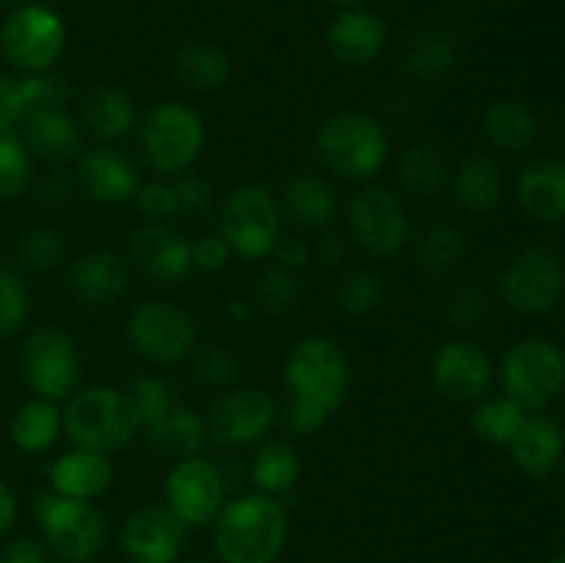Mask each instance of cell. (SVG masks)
I'll return each mask as SVG.
<instances>
[{"mask_svg":"<svg viewBox=\"0 0 565 563\" xmlns=\"http://www.w3.org/2000/svg\"><path fill=\"white\" fill-rule=\"evenodd\" d=\"M28 287L22 276L11 268H0V340L17 334L28 318Z\"/></svg>","mask_w":565,"mask_h":563,"instance_id":"44","label":"cell"},{"mask_svg":"<svg viewBox=\"0 0 565 563\" xmlns=\"http://www.w3.org/2000/svg\"><path fill=\"white\" fill-rule=\"evenodd\" d=\"M17 94H20L22 114L31 108H64L72 97V88L64 77L36 72L17 81Z\"/></svg>","mask_w":565,"mask_h":563,"instance_id":"43","label":"cell"},{"mask_svg":"<svg viewBox=\"0 0 565 563\" xmlns=\"http://www.w3.org/2000/svg\"><path fill=\"white\" fill-rule=\"evenodd\" d=\"M436 392L452 403H480L494 381V364L475 340H450L430 359Z\"/></svg>","mask_w":565,"mask_h":563,"instance_id":"16","label":"cell"},{"mask_svg":"<svg viewBox=\"0 0 565 563\" xmlns=\"http://www.w3.org/2000/svg\"><path fill=\"white\" fill-rule=\"evenodd\" d=\"M64 47L66 25L47 6H20L0 25V50L6 61L25 75L47 72L64 55Z\"/></svg>","mask_w":565,"mask_h":563,"instance_id":"9","label":"cell"},{"mask_svg":"<svg viewBox=\"0 0 565 563\" xmlns=\"http://www.w3.org/2000/svg\"><path fill=\"white\" fill-rule=\"evenodd\" d=\"M136 208L147 215L149 221H166L174 219L180 213V199H177L174 185L169 182H149V185H138L136 191Z\"/></svg>","mask_w":565,"mask_h":563,"instance_id":"47","label":"cell"},{"mask_svg":"<svg viewBox=\"0 0 565 563\" xmlns=\"http://www.w3.org/2000/svg\"><path fill=\"white\" fill-rule=\"evenodd\" d=\"M218 226L232 254L246 259L268 257L281 237L279 202L268 188L257 182L237 185L221 204Z\"/></svg>","mask_w":565,"mask_h":563,"instance_id":"6","label":"cell"},{"mask_svg":"<svg viewBox=\"0 0 565 563\" xmlns=\"http://www.w3.org/2000/svg\"><path fill=\"white\" fill-rule=\"evenodd\" d=\"M207 436L218 445L246 447L270 434L276 425V403L259 386H235L210 406Z\"/></svg>","mask_w":565,"mask_h":563,"instance_id":"14","label":"cell"},{"mask_svg":"<svg viewBox=\"0 0 565 563\" xmlns=\"http://www.w3.org/2000/svg\"><path fill=\"white\" fill-rule=\"evenodd\" d=\"M461 59V44L450 31L441 28H430V31L417 33L408 42L406 55H403V66L414 81H439V77L450 75Z\"/></svg>","mask_w":565,"mask_h":563,"instance_id":"29","label":"cell"},{"mask_svg":"<svg viewBox=\"0 0 565 563\" xmlns=\"http://www.w3.org/2000/svg\"><path fill=\"white\" fill-rule=\"evenodd\" d=\"M61 425H64V414L58 412V406L44 397H33L22 403L11 417V442L22 453H44L55 445Z\"/></svg>","mask_w":565,"mask_h":563,"instance_id":"33","label":"cell"},{"mask_svg":"<svg viewBox=\"0 0 565 563\" xmlns=\"http://www.w3.org/2000/svg\"><path fill=\"white\" fill-rule=\"evenodd\" d=\"M232 259L230 243L221 235H204L193 243V268H202L207 274L226 268Z\"/></svg>","mask_w":565,"mask_h":563,"instance_id":"49","label":"cell"},{"mask_svg":"<svg viewBox=\"0 0 565 563\" xmlns=\"http://www.w3.org/2000/svg\"><path fill=\"white\" fill-rule=\"evenodd\" d=\"M132 351L152 364H177L196 351L199 331L191 315L171 301H143L127 320Z\"/></svg>","mask_w":565,"mask_h":563,"instance_id":"12","label":"cell"},{"mask_svg":"<svg viewBox=\"0 0 565 563\" xmlns=\"http://www.w3.org/2000/svg\"><path fill=\"white\" fill-rule=\"evenodd\" d=\"M17 513H20L17 495L11 491L9 484H3V480H0V535H6L11 528H14Z\"/></svg>","mask_w":565,"mask_h":563,"instance_id":"54","label":"cell"},{"mask_svg":"<svg viewBox=\"0 0 565 563\" xmlns=\"http://www.w3.org/2000/svg\"><path fill=\"white\" fill-rule=\"evenodd\" d=\"M348 257V243L345 237L337 235V232H326L318 243V259L326 268H337L342 265V259Z\"/></svg>","mask_w":565,"mask_h":563,"instance_id":"53","label":"cell"},{"mask_svg":"<svg viewBox=\"0 0 565 563\" xmlns=\"http://www.w3.org/2000/svg\"><path fill=\"white\" fill-rule=\"evenodd\" d=\"M497 287H500L502 301L513 312L539 318L561 304L565 293V268L555 252L544 246H530L502 268Z\"/></svg>","mask_w":565,"mask_h":563,"instance_id":"10","label":"cell"},{"mask_svg":"<svg viewBox=\"0 0 565 563\" xmlns=\"http://www.w3.org/2000/svg\"><path fill=\"white\" fill-rule=\"evenodd\" d=\"M285 210L292 221L307 230H323L337 219V193L323 177L318 174H296L285 185Z\"/></svg>","mask_w":565,"mask_h":563,"instance_id":"30","label":"cell"},{"mask_svg":"<svg viewBox=\"0 0 565 563\" xmlns=\"http://www.w3.org/2000/svg\"><path fill=\"white\" fill-rule=\"evenodd\" d=\"M110 480H114V467L108 456L83 447L64 453L50 467V489L72 500H94L108 489Z\"/></svg>","mask_w":565,"mask_h":563,"instance_id":"25","label":"cell"},{"mask_svg":"<svg viewBox=\"0 0 565 563\" xmlns=\"http://www.w3.org/2000/svg\"><path fill=\"white\" fill-rule=\"evenodd\" d=\"M130 254L138 268L160 285H177L193 274V243L160 221L132 232Z\"/></svg>","mask_w":565,"mask_h":563,"instance_id":"18","label":"cell"},{"mask_svg":"<svg viewBox=\"0 0 565 563\" xmlns=\"http://www.w3.org/2000/svg\"><path fill=\"white\" fill-rule=\"evenodd\" d=\"M397 180L412 196L430 199L445 188L447 166L439 149L428 141H414L397 160Z\"/></svg>","mask_w":565,"mask_h":563,"instance_id":"36","label":"cell"},{"mask_svg":"<svg viewBox=\"0 0 565 563\" xmlns=\"http://www.w3.org/2000/svg\"><path fill=\"white\" fill-rule=\"evenodd\" d=\"M224 475L207 458H180L166 478V506L188 524L204 528L224 508Z\"/></svg>","mask_w":565,"mask_h":563,"instance_id":"15","label":"cell"},{"mask_svg":"<svg viewBox=\"0 0 565 563\" xmlns=\"http://www.w3.org/2000/svg\"><path fill=\"white\" fill-rule=\"evenodd\" d=\"M486 138L502 152H524L539 138V116L522 99H497L483 116Z\"/></svg>","mask_w":565,"mask_h":563,"instance_id":"27","label":"cell"},{"mask_svg":"<svg viewBox=\"0 0 565 563\" xmlns=\"http://www.w3.org/2000/svg\"><path fill=\"white\" fill-rule=\"evenodd\" d=\"M287 511L276 497H235L215 517V552L224 563H276L287 544Z\"/></svg>","mask_w":565,"mask_h":563,"instance_id":"2","label":"cell"},{"mask_svg":"<svg viewBox=\"0 0 565 563\" xmlns=\"http://www.w3.org/2000/svg\"><path fill=\"white\" fill-rule=\"evenodd\" d=\"M463 257V235L456 224L441 221L428 226L417 241V270L430 282H441L456 274Z\"/></svg>","mask_w":565,"mask_h":563,"instance_id":"34","label":"cell"},{"mask_svg":"<svg viewBox=\"0 0 565 563\" xmlns=\"http://www.w3.org/2000/svg\"><path fill=\"white\" fill-rule=\"evenodd\" d=\"M174 66L180 81L193 92H218L230 83L232 77V61L215 44L204 42V39H191L182 44L174 55Z\"/></svg>","mask_w":565,"mask_h":563,"instance_id":"28","label":"cell"},{"mask_svg":"<svg viewBox=\"0 0 565 563\" xmlns=\"http://www.w3.org/2000/svg\"><path fill=\"white\" fill-rule=\"evenodd\" d=\"M331 3H340V6H356V3H362V0H331Z\"/></svg>","mask_w":565,"mask_h":563,"instance_id":"58","label":"cell"},{"mask_svg":"<svg viewBox=\"0 0 565 563\" xmlns=\"http://www.w3.org/2000/svg\"><path fill=\"white\" fill-rule=\"evenodd\" d=\"M550 563H565V552H557V555H552Z\"/></svg>","mask_w":565,"mask_h":563,"instance_id":"57","label":"cell"},{"mask_svg":"<svg viewBox=\"0 0 565 563\" xmlns=\"http://www.w3.org/2000/svg\"><path fill=\"white\" fill-rule=\"evenodd\" d=\"M248 475L259 495H287L301 478V458L287 442H265L254 453Z\"/></svg>","mask_w":565,"mask_h":563,"instance_id":"35","label":"cell"},{"mask_svg":"<svg viewBox=\"0 0 565 563\" xmlns=\"http://www.w3.org/2000/svg\"><path fill=\"white\" fill-rule=\"evenodd\" d=\"M64 235L53 226H31L20 237V259L33 270H53L64 259Z\"/></svg>","mask_w":565,"mask_h":563,"instance_id":"42","label":"cell"},{"mask_svg":"<svg viewBox=\"0 0 565 563\" xmlns=\"http://www.w3.org/2000/svg\"><path fill=\"white\" fill-rule=\"evenodd\" d=\"M561 491H563V500H565V458L561 464Z\"/></svg>","mask_w":565,"mask_h":563,"instance_id":"56","label":"cell"},{"mask_svg":"<svg viewBox=\"0 0 565 563\" xmlns=\"http://www.w3.org/2000/svg\"><path fill=\"white\" fill-rule=\"evenodd\" d=\"M513 464L530 478H550L557 472L565 458L563 428L550 417L530 414L513 442L508 445Z\"/></svg>","mask_w":565,"mask_h":563,"instance_id":"23","label":"cell"},{"mask_svg":"<svg viewBox=\"0 0 565 563\" xmlns=\"http://www.w3.org/2000/svg\"><path fill=\"white\" fill-rule=\"evenodd\" d=\"M147 439L154 450L166 453V456L191 458L202 453V447L207 445L210 436L207 423H204L202 414L180 401L169 414H166L163 423H160L152 434H147Z\"/></svg>","mask_w":565,"mask_h":563,"instance_id":"32","label":"cell"},{"mask_svg":"<svg viewBox=\"0 0 565 563\" xmlns=\"http://www.w3.org/2000/svg\"><path fill=\"white\" fill-rule=\"evenodd\" d=\"M3 3H17V0H3Z\"/></svg>","mask_w":565,"mask_h":563,"instance_id":"59","label":"cell"},{"mask_svg":"<svg viewBox=\"0 0 565 563\" xmlns=\"http://www.w3.org/2000/svg\"><path fill=\"white\" fill-rule=\"evenodd\" d=\"M22 144L31 155L70 160L83 152V132L64 108H31L22 114Z\"/></svg>","mask_w":565,"mask_h":563,"instance_id":"20","label":"cell"},{"mask_svg":"<svg viewBox=\"0 0 565 563\" xmlns=\"http://www.w3.org/2000/svg\"><path fill=\"white\" fill-rule=\"evenodd\" d=\"M348 226L353 241L373 259H390L406 248L412 224L406 208L390 188L370 185L353 193L348 204Z\"/></svg>","mask_w":565,"mask_h":563,"instance_id":"13","label":"cell"},{"mask_svg":"<svg viewBox=\"0 0 565 563\" xmlns=\"http://www.w3.org/2000/svg\"><path fill=\"white\" fill-rule=\"evenodd\" d=\"M527 417V408L519 401H513L511 395L483 397L472 412V431L486 445L508 447Z\"/></svg>","mask_w":565,"mask_h":563,"instance_id":"37","label":"cell"},{"mask_svg":"<svg viewBox=\"0 0 565 563\" xmlns=\"http://www.w3.org/2000/svg\"><path fill=\"white\" fill-rule=\"evenodd\" d=\"M340 309L351 318H364L373 315L384 301V279L373 268H356L342 279L340 293H337Z\"/></svg>","mask_w":565,"mask_h":563,"instance_id":"39","label":"cell"},{"mask_svg":"<svg viewBox=\"0 0 565 563\" xmlns=\"http://www.w3.org/2000/svg\"><path fill=\"white\" fill-rule=\"evenodd\" d=\"M22 375L44 401H64L83 381V362L75 340L58 326H39L22 346Z\"/></svg>","mask_w":565,"mask_h":563,"instance_id":"11","label":"cell"},{"mask_svg":"<svg viewBox=\"0 0 565 563\" xmlns=\"http://www.w3.org/2000/svg\"><path fill=\"white\" fill-rule=\"evenodd\" d=\"M274 254L279 257L281 268L292 270V274L309 263V246L301 241V237H279Z\"/></svg>","mask_w":565,"mask_h":563,"instance_id":"52","label":"cell"},{"mask_svg":"<svg viewBox=\"0 0 565 563\" xmlns=\"http://www.w3.org/2000/svg\"><path fill=\"white\" fill-rule=\"evenodd\" d=\"M486 315H489V293L478 282L461 285L447 301V320L452 326H461V329L478 326Z\"/></svg>","mask_w":565,"mask_h":563,"instance_id":"46","label":"cell"},{"mask_svg":"<svg viewBox=\"0 0 565 563\" xmlns=\"http://www.w3.org/2000/svg\"><path fill=\"white\" fill-rule=\"evenodd\" d=\"M22 119L20 94H17V81L0 72V136L14 130L17 121Z\"/></svg>","mask_w":565,"mask_h":563,"instance_id":"50","label":"cell"},{"mask_svg":"<svg viewBox=\"0 0 565 563\" xmlns=\"http://www.w3.org/2000/svg\"><path fill=\"white\" fill-rule=\"evenodd\" d=\"M64 431L75 447L108 456L136 439L141 419L130 392L119 386H88L66 403Z\"/></svg>","mask_w":565,"mask_h":563,"instance_id":"3","label":"cell"},{"mask_svg":"<svg viewBox=\"0 0 565 563\" xmlns=\"http://www.w3.org/2000/svg\"><path fill=\"white\" fill-rule=\"evenodd\" d=\"M143 160L160 177H177L193 166L204 147V121L191 105L166 99L149 108L138 127Z\"/></svg>","mask_w":565,"mask_h":563,"instance_id":"5","label":"cell"},{"mask_svg":"<svg viewBox=\"0 0 565 563\" xmlns=\"http://www.w3.org/2000/svg\"><path fill=\"white\" fill-rule=\"evenodd\" d=\"M315 149L326 169L345 180H370L390 160V136L375 116L340 110L318 127Z\"/></svg>","mask_w":565,"mask_h":563,"instance_id":"4","label":"cell"},{"mask_svg":"<svg viewBox=\"0 0 565 563\" xmlns=\"http://www.w3.org/2000/svg\"><path fill=\"white\" fill-rule=\"evenodd\" d=\"M0 563H50L47 550L33 539H17L0 555Z\"/></svg>","mask_w":565,"mask_h":563,"instance_id":"51","label":"cell"},{"mask_svg":"<svg viewBox=\"0 0 565 563\" xmlns=\"http://www.w3.org/2000/svg\"><path fill=\"white\" fill-rule=\"evenodd\" d=\"M185 535L188 524L166 502H149L121 528V550L132 563H177Z\"/></svg>","mask_w":565,"mask_h":563,"instance_id":"17","label":"cell"},{"mask_svg":"<svg viewBox=\"0 0 565 563\" xmlns=\"http://www.w3.org/2000/svg\"><path fill=\"white\" fill-rule=\"evenodd\" d=\"M285 423L292 434H318L351 390V362L340 342L309 334L290 348L285 362Z\"/></svg>","mask_w":565,"mask_h":563,"instance_id":"1","label":"cell"},{"mask_svg":"<svg viewBox=\"0 0 565 563\" xmlns=\"http://www.w3.org/2000/svg\"><path fill=\"white\" fill-rule=\"evenodd\" d=\"M83 121L103 141H119L136 127V105L121 88L99 86L83 103Z\"/></svg>","mask_w":565,"mask_h":563,"instance_id":"31","label":"cell"},{"mask_svg":"<svg viewBox=\"0 0 565 563\" xmlns=\"http://www.w3.org/2000/svg\"><path fill=\"white\" fill-rule=\"evenodd\" d=\"M516 196L524 213L544 224L565 219V160L541 158L524 166L516 180Z\"/></svg>","mask_w":565,"mask_h":563,"instance_id":"24","label":"cell"},{"mask_svg":"<svg viewBox=\"0 0 565 563\" xmlns=\"http://www.w3.org/2000/svg\"><path fill=\"white\" fill-rule=\"evenodd\" d=\"M505 395L524 408H544L565 386V353L546 337H524L513 342L500 364Z\"/></svg>","mask_w":565,"mask_h":563,"instance_id":"7","label":"cell"},{"mask_svg":"<svg viewBox=\"0 0 565 563\" xmlns=\"http://www.w3.org/2000/svg\"><path fill=\"white\" fill-rule=\"evenodd\" d=\"M241 373V359L230 346H204L196 353V375L207 386H230Z\"/></svg>","mask_w":565,"mask_h":563,"instance_id":"45","label":"cell"},{"mask_svg":"<svg viewBox=\"0 0 565 563\" xmlns=\"http://www.w3.org/2000/svg\"><path fill=\"white\" fill-rule=\"evenodd\" d=\"M252 312H254V307H248L246 301H230V315H232V318L248 320V318H252Z\"/></svg>","mask_w":565,"mask_h":563,"instance_id":"55","label":"cell"},{"mask_svg":"<svg viewBox=\"0 0 565 563\" xmlns=\"http://www.w3.org/2000/svg\"><path fill=\"white\" fill-rule=\"evenodd\" d=\"M130 397L136 403L143 434H152L163 423L166 414L180 403L174 386L166 379H160V375H136L130 384Z\"/></svg>","mask_w":565,"mask_h":563,"instance_id":"38","label":"cell"},{"mask_svg":"<svg viewBox=\"0 0 565 563\" xmlns=\"http://www.w3.org/2000/svg\"><path fill=\"white\" fill-rule=\"evenodd\" d=\"M301 298V285H298L296 274L281 265L265 270L254 285V307L265 315H287Z\"/></svg>","mask_w":565,"mask_h":563,"instance_id":"41","label":"cell"},{"mask_svg":"<svg viewBox=\"0 0 565 563\" xmlns=\"http://www.w3.org/2000/svg\"><path fill=\"white\" fill-rule=\"evenodd\" d=\"M31 152L14 130L0 136V202H9L25 193L31 185Z\"/></svg>","mask_w":565,"mask_h":563,"instance_id":"40","label":"cell"},{"mask_svg":"<svg viewBox=\"0 0 565 563\" xmlns=\"http://www.w3.org/2000/svg\"><path fill=\"white\" fill-rule=\"evenodd\" d=\"M77 182L99 204H125L138 191V171L116 149H86L77 155Z\"/></svg>","mask_w":565,"mask_h":563,"instance_id":"19","label":"cell"},{"mask_svg":"<svg viewBox=\"0 0 565 563\" xmlns=\"http://www.w3.org/2000/svg\"><path fill=\"white\" fill-rule=\"evenodd\" d=\"M386 39H390V33H386L384 22L362 9L342 11L329 28L331 55L345 66L373 64L384 53Z\"/></svg>","mask_w":565,"mask_h":563,"instance_id":"22","label":"cell"},{"mask_svg":"<svg viewBox=\"0 0 565 563\" xmlns=\"http://www.w3.org/2000/svg\"><path fill=\"white\" fill-rule=\"evenodd\" d=\"M70 285L77 301L105 307L125 296L130 287V270L119 254L97 248V252H88L75 259L70 270Z\"/></svg>","mask_w":565,"mask_h":563,"instance_id":"21","label":"cell"},{"mask_svg":"<svg viewBox=\"0 0 565 563\" xmlns=\"http://www.w3.org/2000/svg\"><path fill=\"white\" fill-rule=\"evenodd\" d=\"M33 517L42 524L47 544L66 563H88L105 544V519L88 500L42 491L33 500Z\"/></svg>","mask_w":565,"mask_h":563,"instance_id":"8","label":"cell"},{"mask_svg":"<svg viewBox=\"0 0 565 563\" xmlns=\"http://www.w3.org/2000/svg\"><path fill=\"white\" fill-rule=\"evenodd\" d=\"M452 193L461 210H467L475 219L497 213L505 196V177L500 166L489 155H469L458 163L452 177Z\"/></svg>","mask_w":565,"mask_h":563,"instance_id":"26","label":"cell"},{"mask_svg":"<svg viewBox=\"0 0 565 563\" xmlns=\"http://www.w3.org/2000/svg\"><path fill=\"white\" fill-rule=\"evenodd\" d=\"M174 191L177 199H180V213L204 215L213 208V188H210V182L202 180V177H180V180L174 182Z\"/></svg>","mask_w":565,"mask_h":563,"instance_id":"48","label":"cell"}]
</instances>
